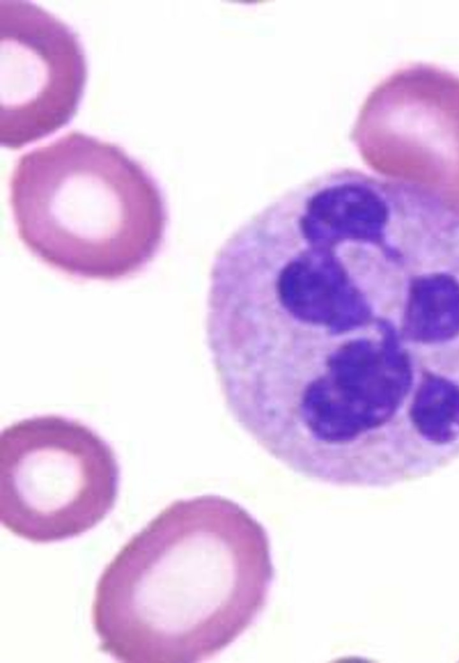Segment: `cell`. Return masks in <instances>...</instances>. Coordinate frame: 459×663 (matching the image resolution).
<instances>
[{"label": "cell", "instance_id": "cell-1", "mask_svg": "<svg viewBox=\"0 0 459 663\" xmlns=\"http://www.w3.org/2000/svg\"><path fill=\"white\" fill-rule=\"evenodd\" d=\"M206 317L228 412L295 466L359 464L437 385L388 250L342 202L288 210L247 235L211 275Z\"/></svg>", "mask_w": 459, "mask_h": 663}, {"label": "cell", "instance_id": "cell-2", "mask_svg": "<svg viewBox=\"0 0 459 663\" xmlns=\"http://www.w3.org/2000/svg\"><path fill=\"white\" fill-rule=\"evenodd\" d=\"M274 577L269 534L247 509L216 494L177 500L100 575V649L125 663L211 659L258 619Z\"/></svg>", "mask_w": 459, "mask_h": 663}, {"label": "cell", "instance_id": "cell-3", "mask_svg": "<svg viewBox=\"0 0 459 663\" xmlns=\"http://www.w3.org/2000/svg\"><path fill=\"white\" fill-rule=\"evenodd\" d=\"M9 199L27 249L73 277L127 278L165 240L169 212L154 176L119 145L82 132L20 156Z\"/></svg>", "mask_w": 459, "mask_h": 663}, {"label": "cell", "instance_id": "cell-4", "mask_svg": "<svg viewBox=\"0 0 459 663\" xmlns=\"http://www.w3.org/2000/svg\"><path fill=\"white\" fill-rule=\"evenodd\" d=\"M120 466L91 427L60 414L34 415L0 435V521L36 544L94 528L114 509Z\"/></svg>", "mask_w": 459, "mask_h": 663}, {"label": "cell", "instance_id": "cell-5", "mask_svg": "<svg viewBox=\"0 0 459 663\" xmlns=\"http://www.w3.org/2000/svg\"><path fill=\"white\" fill-rule=\"evenodd\" d=\"M351 140L382 176L459 197V75L426 63L395 70L367 96Z\"/></svg>", "mask_w": 459, "mask_h": 663}, {"label": "cell", "instance_id": "cell-6", "mask_svg": "<svg viewBox=\"0 0 459 663\" xmlns=\"http://www.w3.org/2000/svg\"><path fill=\"white\" fill-rule=\"evenodd\" d=\"M77 33L39 5L0 1V144L20 149L76 115L87 83Z\"/></svg>", "mask_w": 459, "mask_h": 663}]
</instances>
